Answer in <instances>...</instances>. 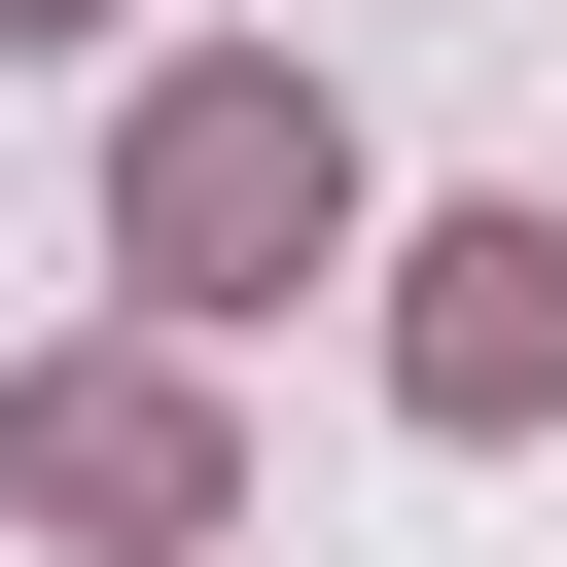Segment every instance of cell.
<instances>
[{
    "mask_svg": "<svg viewBox=\"0 0 567 567\" xmlns=\"http://www.w3.org/2000/svg\"><path fill=\"white\" fill-rule=\"evenodd\" d=\"M390 425L425 461H532L567 425V213H425L390 248Z\"/></svg>",
    "mask_w": 567,
    "mask_h": 567,
    "instance_id": "obj_3",
    "label": "cell"
},
{
    "mask_svg": "<svg viewBox=\"0 0 567 567\" xmlns=\"http://www.w3.org/2000/svg\"><path fill=\"white\" fill-rule=\"evenodd\" d=\"M35 35H106V0H0V71H35Z\"/></svg>",
    "mask_w": 567,
    "mask_h": 567,
    "instance_id": "obj_4",
    "label": "cell"
},
{
    "mask_svg": "<svg viewBox=\"0 0 567 567\" xmlns=\"http://www.w3.org/2000/svg\"><path fill=\"white\" fill-rule=\"evenodd\" d=\"M319 248H354V106H319V71H248V35H213V71H142V106H106V284H142L177 354H213V319H284Z\"/></svg>",
    "mask_w": 567,
    "mask_h": 567,
    "instance_id": "obj_1",
    "label": "cell"
},
{
    "mask_svg": "<svg viewBox=\"0 0 567 567\" xmlns=\"http://www.w3.org/2000/svg\"><path fill=\"white\" fill-rule=\"evenodd\" d=\"M0 532H71V567H213V532H248V425H213V354H177V319L35 354V390H0Z\"/></svg>",
    "mask_w": 567,
    "mask_h": 567,
    "instance_id": "obj_2",
    "label": "cell"
}]
</instances>
